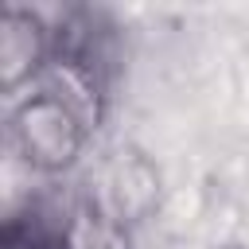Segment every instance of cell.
I'll return each mask as SVG.
<instances>
[{"mask_svg":"<svg viewBox=\"0 0 249 249\" xmlns=\"http://www.w3.org/2000/svg\"><path fill=\"white\" fill-rule=\"evenodd\" d=\"M54 62V23L27 4H4L0 12V89L16 101L35 89Z\"/></svg>","mask_w":249,"mask_h":249,"instance_id":"7a4b0ae2","label":"cell"},{"mask_svg":"<svg viewBox=\"0 0 249 249\" xmlns=\"http://www.w3.org/2000/svg\"><path fill=\"white\" fill-rule=\"evenodd\" d=\"M93 128L97 124L51 82L19 93L8 109V144L19 163L43 179L66 175L82 160Z\"/></svg>","mask_w":249,"mask_h":249,"instance_id":"6da1fadb","label":"cell"},{"mask_svg":"<svg viewBox=\"0 0 249 249\" xmlns=\"http://www.w3.org/2000/svg\"><path fill=\"white\" fill-rule=\"evenodd\" d=\"M66 241H70L66 226H54L43 210L27 206L4 222L0 249H66Z\"/></svg>","mask_w":249,"mask_h":249,"instance_id":"3957f363","label":"cell"},{"mask_svg":"<svg viewBox=\"0 0 249 249\" xmlns=\"http://www.w3.org/2000/svg\"><path fill=\"white\" fill-rule=\"evenodd\" d=\"M66 249H78V245H74V241H66Z\"/></svg>","mask_w":249,"mask_h":249,"instance_id":"277c9868","label":"cell"}]
</instances>
